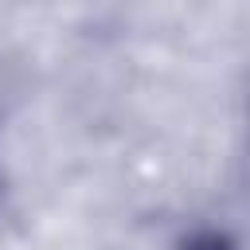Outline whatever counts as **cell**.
<instances>
[{"mask_svg": "<svg viewBox=\"0 0 250 250\" xmlns=\"http://www.w3.org/2000/svg\"><path fill=\"white\" fill-rule=\"evenodd\" d=\"M184 250H230V246H227L219 234H199V238H191Z\"/></svg>", "mask_w": 250, "mask_h": 250, "instance_id": "6da1fadb", "label": "cell"}]
</instances>
